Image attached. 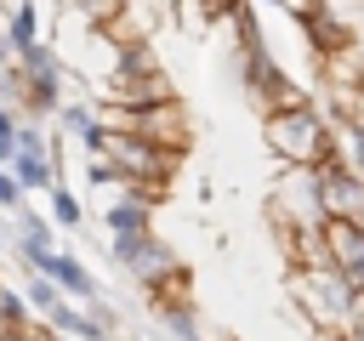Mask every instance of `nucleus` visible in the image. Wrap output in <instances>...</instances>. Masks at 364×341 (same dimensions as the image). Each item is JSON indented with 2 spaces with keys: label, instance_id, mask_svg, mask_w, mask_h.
<instances>
[{
  "label": "nucleus",
  "instance_id": "nucleus-19",
  "mask_svg": "<svg viewBox=\"0 0 364 341\" xmlns=\"http://www.w3.org/2000/svg\"><path fill=\"white\" fill-rule=\"evenodd\" d=\"M301 341H347V335H341V330H307Z\"/></svg>",
  "mask_w": 364,
  "mask_h": 341
},
{
  "label": "nucleus",
  "instance_id": "nucleus-12",
  "mask_svg": "<svg viewBox=\"0 0 364 341\" xmlns=\"http://www.w3.org/2000/svg\"><path fill=\"white\" fill-rule=\"evenodd\" d=\"M0 330H28V296L0 290Z\"/></svg>",
  "mask_w": 364,
  "mask_h": 341
},
{
  "label": "nucleus",
  "instance_id": "nucleus-5",
  "mask_svg": "<svg viewBox=\"0 0 364 341\" xmlns=\"http://www.w3.org/2000/svg\"><path fill=\"white\" fill-rule=\"evenodd\" d=\"M318 205H324V216H364V176L341 159H324L318 165Z\"/></svg>",
  "mask_w": 364,
  "mask_h": 341
},
{
  "label": "nucleus",
  "instance_id": "nucleus-8",
  "mask_svg": "<svg viewBox=\"0 0 364 341\" xmlns=\"http://www.w3.org/2000/svg\"><path fill=\"white\" fill-rule=\"evenodd\" d=\"M34 273H46L63 296H80V301H97V278L74 261V256H63V250H46L40 261H34Z\"/></svg>",
  "mask_w": 364,
  "mask_h": 341
},
{
  "label": "nucleus",
  "instance_id": "nucleus-1",
  "mask_svg": "<svg viewBox=\"0 0 364 341\" xmlns=\"http://www.w3.org/2000/svg\"><path fill=\"white\" fill-rule=\"evenodd\" d=\"M262 136H267V153L279 165H324V159H336V119L318 114L313 97L262 114Z\"/></svg>",
  "mask_w": 364,
  "mask_h": 341
},
{
  "label": "nucleus",
  "instance_id": "nucleus-15",
  "mask_svg": "<svg viewBox=\"0 0 364 341\" xmlns=\"http://www.w3.org/2000/svg\"><path fill=\"white\" fill-rule=\"evenodd\" d=\"M341 335H347V341H364V290H353L347 318H341Z\"/></svg>",
  "mask_w": 364,
  "mask_h": 341
},
{
  "label": "nucleus",
  "instance_id": "nucleus-9",
  "mask_svg": "<svg viewBox=\"0 0 364 341\" xmlns=\"http://www.w3.org/2000/svg\"><path fill=\"white\" fill-rule=\"evenodd\" d=\"M6 40H11V51H23V45L40 40V6H34V0H17V6L6 11Z\"/></svg>",
  "mask_w": 364,
  "mask_h": 341
},
{
  "label": "nucleus",
  "instance_id": "nucleus-4",
  "mask_svg": "<svg viewBox=\"0 0 364 341\" xmlns=\"http://www.w3.org/2000/svg\"><path fill=\"white\" fill-rule=\"evenodd\" d=\"M114 261L142 284V290H154L159 278H171L182 261H176V250L171 244H159L154 239V227H136V233H114Z\"/></svg>",
  "mask_w": 364,
  "mask_h": 341
},
{
  "label": "nucleus",
  "instance_id": "nucleus-2",
  "mask_svg": "<svg viewBox=\"0 0 364 341\" xmlns=\"http://www.w3.org/2000/svg\"><path fill=\"white\" fill-rule=\"evenodd\" d=\"M284 284H290L296 313L313 330H341L347 301H353V284L341 278V267H284Z\"/></svg>",
  "mask_w": 364,
  "mask_h": 341
},
{
  "label": "nucleus",
  "instance_id": "nucleus-17",
  "mask_svg": "<svg viewBox=\"0 0 364 341\" xmlns=\"http://www.w3.org/2000/svg\"><path fill=\"white\" fill-rule=\"evenodd\" d=\"M0 210H23V188L11 170H0Z\"/></svg>",
  "mask_w": 364,
  "mask_h": 341
},
{
  "label": "nucleus",
  "instance_id": "nucleus-7",
  "mask_svg": "<svg viewBox=\"0 0 364 341\" xmlns=\"http://www.w3.org/2000/svg\"><path fill=\"white\" fill-rule=\"evenodd\" d=\"M6 170L17 176L23 193H46V188L57 182V148H17V153L6 159Z\"/></svg>",
  "mask_w": 364,
  "mask_h": 341
},
{
  "label": "nucleus",
  "instance_id": "nucleus-3",
  "mask_svg": "<svg viewBox=\"0 0 364 341\" xmlns=\"http://www.w3.org/2000/svg\"><path fill=\"white\" fill-rule=\"evenodd\" d=\"M91 153H102L125 182H165V176H171V165H176V153H165V148H154L148 136L119 131V125H102V136H97V148H91Z\"/></svg>",
  "mask_w": 364,
  "mask_h": 341
},
{
  "label": "nucleus",
  "instance_id": "nucleus-16",
  "mask_svg": "<svg viewBox=\"0 0 364 341\" xmlns=\"http://www.w3.org/2000/svg\"><path fill=\"white\" fill-rule=\"evenodd\" d=\"M318 6H324L330 17H341V23H353V28L364 23V0H318Z\"/></svg>",
  "mask_w": 364,
  "mask_h": 341
},
{
  "label": "nucleus",
  "instance_id": "nucleus-18",
  "mask_svg": "<svg viewBox=\"0 0 364 341\" xmlns=\"http://www.w3.org/2000/svg\"><path fill=\"white\" fill-rule=\"evenodd\" d=\"M262 6H279V11H290V17H301V11H313L318 0H262Z\"/></svg>",
  "mask_w": 364,
  "mask_h": 341
},
{
  "label": "nucleus",
  "instance_id": "nucleus-14",
  "mask_svg": "<svg viewBox=\"0 0 364 341\" xmlns=\"http://www.w3.org/2000/svg\"><path fill=\"white\" fill-rule=\"evenodd\" d=\"M57 301H63V290H57V284H51V278H46V273H40V278H34V284H28V307H34V313H40V318H46V307H57Z\"/></svg>",
  "mask_w": 364,
  "mask_h": 341
},
{
  "label": "nucleus",
  "instance_id": "nucleus-11",
  "mask_svg": "<svg viewBox=\"0 0 364 341\" xmlns=\"http://www.w3.org/2000/svg\"><path fill=\"white\" fill-rule=\"evenodd\" d=\"M46 205H51V222H57V227H80V222H85L80 199H74L63 182H51V188H46Z\"/></svg>",
  "mask_w": 364,
  "mask_h": 341
},
{
  "label": "nucleus",
  "instance_id": "nucleus-6",
  "mask_svg": "<svg viewBox=\"0 0 364 341\" xmlns=\"http://www.w3.org/2000/svg\"><path fill=\"white\" fill-rule=\"evenodd\" d=\"M296 23H301V34H307V45H313V63H318V57H336V51H347V45H358V28L341 23V17H330L324 6L301 11Z\"/></svg>",
  "mask_w": 364,
  "mask_h": 341
},
{
  "label": "nucleus",
  "instance_id": "nucleus-10",
  "mask_svg": "<svg viewBox=\"0 0 364 341\" xmlns=\"http://www.w3.org/2000/svg\"><path fill=\"white\" fill-rule=\"evenodd\" d=\"M57 114H63V125L74 131V142L91 153V148H97V136H102V125H97V108H85V102H63Z\"/></svg>",
  "mask_w": 364,
  "mask_h": 341
},
{
  "label": "nucleus",
  "instance_id": "nucleus-13",
  "mask_svg": "<svg viewBox=\"0 0 364 341\" xmlns=\"http://www.w3.org/2000/svg\"><path fill=\"white\" fill-rule=\"evenodd\" d=\"M17 125H23V114L0 102V165H6L11 153H17Z\"/></svg>",
  "mask_w": 364,
  "mask_h": 341
}]
</instances>
